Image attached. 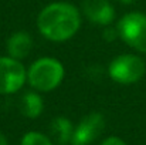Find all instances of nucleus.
Here are the masks:
<instances>
[{"instance_id":"f257e3e1","label":"nucleus","mask_w":146,"mask_h":145,"mask_svg":"<svg viewBox=\"0 0 146 145\" xmlns=\"http://www.w3.org/2000/svg\"><path fill=\"white\" fill-rule=\"evenodd\" d=\"M37 27L40 33L51 41H65L80 30L81 14L78 9L70 3H51L40 11Z\"/></svg>"},{"instance_id":"f03ea898","label":"nucleus","mask_w":146,"mask_h":145,"mask_svg":"<svg viewBox=\"0 0 146 145\" xmlns=\"http://www.w3.org/2000/svg\"><path fill=\"white\" fill-rule=\"evenodd\" d=\"M64 78V65L52 58L41 57L36 60L27 70V81L36 90L41 93H48L55 90Z\"/></svg>"},{"instance_id":"7ed1b4c3","label":"nucleus","mask_w":146,"mask_h":145,"mask_svg":"<svg viewBox=\"0 0 146 145\" xmlns=\"http://www.w3.org/2000/svg\"><path fill=\"white\" fill-rule=\"evenodd\" d=\"M119 37L132 48L146 53V16L133 11L125 14L116 26Z\"/></svg>"},{"instance_id":"20e7f679","label":"nucleus","mask_w":146,"mask_h":145,"mask_svg":"<svg viewBox=\"0 0 146 145\" xmlns=\"http://www.w3.org/2000/svg\"><path fill=\"white\" fill-rule=\"evenodd\" d=\"M109 77L119 84H132L145 74V61L135 54H122L113 58L108 67Z\"/></svg>"},{"instance_id":"39448f33","label":"nucleus","mask_w":146,"mask_h":145,"mask_svg":"<svg viewBox=\"0 0 146 145\" xmlns=\"http://www.w3.org/2000/svg\"><path fill=\"white\" fill-rule=\"evenodd\" d=\"M26 80L27 71L21 61L11 57H0V94L17 93Z\"/></svg>"},{"instance_id":"423d86ee","label":"nucleus","mask_w":146,"mask_h":145,"mask_svg":"<svg viewBox=\"0 0 146 145\" xmlns=\"http://www.w3.org/2000/svg\"><path fill=\"white\" fill-rule=\"evenodd\" d=\"M105 128V120L102 114L99 112H91L85 115L78 125L74 128L72 134V145H88L92 141H95L102 134Z\"/></svg>"},{"instance_id":"0eeeda50","label":"nucleus","mask_w":146,"mask_h":145,"mask_svg":"<svg viewBox=\"0 0 146 145\" xmlns=\"http://www.w3.org/2000/svg\"><path fill=\"white\" fill-rule=\"evenodd\" d=\"M81 9L90 21L99 26L106 27L115 19V10L109 0H84Z\"/></svg>"},{"instance_id":"6e6552de","label":"nucleus","mask_w":146,"mask_h":145,"mask_svg":"<svg viewBox=\"0 0 146 145\" xmlns=\"http://www.w3.org/2000/svg\"><path fill=\"white\" fill-rule=\"evenodd\" d=\"M6 48L9 57L20 61L30 54L33 48V39L27 31H16L9 37Z\"/></svg>"},{"instance_id":"1a4fd4ad","label":"nucleus","mask_w":146,"mask_h":145,"mask_svg":"<svg viewBox=\"0 0 146 145\" xmlns=\"http://www.w3.org/2000/svg\"><path fill=\"white\" fill-rule=\"evenodd\" d=\"M50 134L58 145H67L72 140L74 134L72 122L65 117H57L50 124Z\"/></svg>"},{"instance_id":"9d476101","label":"nucleus","mask_w":146,"mask_h":145,"mask_svg":"<svg viewBox=\"0 0 146 145\" xmlns=\"http://www.w3.org/2000/svg\"><path fill=\"white\" fill-rule=\"evenodd\" d=\"M44 110L43 98L34 91H29L20 100V111L27 118H37Z\"/></svg>"},{"instance_id":"9b49d317","label":"nucleus","mask_w":146,"mask_h":145,"mask_svg":"<svg viewBox=\"0 0 146 145\" xmlns=\"http://www.w3.org/2000/svg\"><path fill=\"white\" fill-rule=\"evenodd\" d=\"M20 145H54L52 141L43 132L37 131H30L23 135Z\"/></svg>"},{"instance_id":"f8f14e48","label":"nucleus","mask_w":146,"mask_h":145,"mask_svg":"<svg viewBox=\"0 0 146 145\" xmlns=\"http://www.w3.org/2000/svg\"><path fill=\"white\" fill-rule=\"evenodd\" d=\"M118 36H119V34H118V30H116V29H113V27H111V26H106V27L104 29L102 39H104L105 41H113Z\"/></svg>"},{"instance_id":"ddd939ff","label":"nucleus","mask_w":146,"mask_h":145,"mask_svg":"<svg viewBox=\"0 0 146 145\" xmlns=\"http://www.w3.org/2000/svg\"><path fill=\"white\" fill-rule=\"evenodd\" d=\"M101 145H126V144H125L121 138H118V137H109V138H106Z\"/></svg>"},{"instance_id":"4468645a","label":"nucleus","mask_w":146,"mask_h":145,"mask_svg":"<svg viewBox=\"0 0 146 145\" xmlns=\"http://www.w3.org/2000/svg\"><path fill=\"white\" fill-rule=\"evenodd\" d=\"M0 145H9V141H7L6 135L1 134V132H0Z\"/></svg>"},{"instance_id":"2eb2a0df","label":"nucleus","mask_w":146,"mask_h":145,"mask_svg":"<svg viewBox=\"0 0 146 145\" xmlns=\"http://www.w3.org/2000/svg\"><path fill=\"white\" fill-rule=\"evenodd\" d=\"M119 1H122V3H125V4H131V3H133L135 0H119Z\"/></svg>"}]
</instances>
